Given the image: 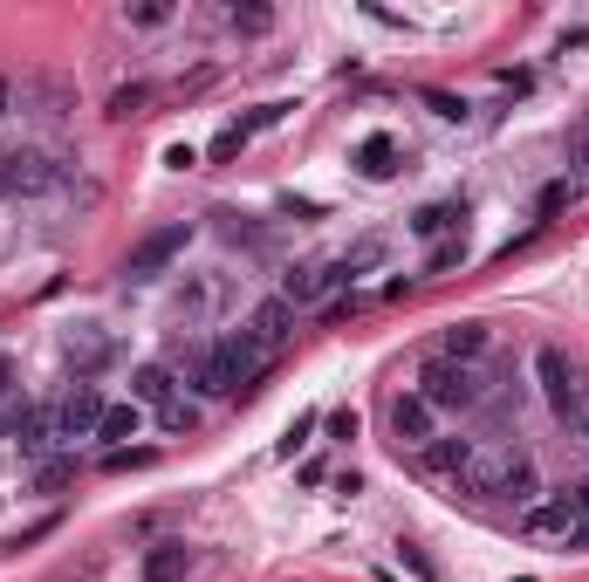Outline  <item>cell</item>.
Segmentation results:
<instances>
[{
  "mask_svg": "<svg viewBox=\"0 0 589 582\" xmlns=\"http://www.w3.org/2000/svg\"><path fill=\"white\" fill-rule=\"evenodd\" d=\"M419 397L432 404V412H473V404L486 397V377H480V364L432 357V364L419 370Z\"/></svg>",
  "mask_w": 589,
  "mask_h": 582,
  "instance_id": "cell-1",
  "label": "cell"
},
{
  "mask_svg": "<svg viewBox=\"0 0 589 582\" xmlns=\"http://www.w3.org/2000/svg\"><path fill=\"white\" fill-rule=\"evenodd\" d=\"M69 186V165L56 151H0V192L8 199H42V192H62Z\"/></svg>",
  "mask_w": 589,
  "mask_h": 582,
  "instance_id": "cell-2",
  "label": "cell"
},
{
  "mask_svg": "<svg viewBox=\"0 0 589 582\" xmlns=\"http://www.w3.org/2000/svg\"><path fill=\"white\" fill-rule=\"evenodd\" d=\"M521 535H528V542L589 548V521H582V508H576V494H549V500H534V508H521Z\"/></svg>",
  "mask_w": 589,
  "mask_h": 582,
  "instance_id": "cell-3",
  "label": "cell"
},
{
  "mask_svg": "<svg viewBox=\"0 0 589 582\" xmlns=\"http://www.w3.org/2000/svg\"><path fill=\"white\" fill-rule=\"evenodd\" d=\"M534 377H542V391H549V404H555V418H569V425H582L589 418V377L562 357V349H534Z\"/></svg>",
  "mask_w": 589,
  "mask_h": 582,
  "instance_id": "cell-4",
  "label": "cell"
},
{
  "mask_svg": "<svg viewBox=\"0 0 589 582\" xmlns=\"http://www.w3.org/2000/svg\"><path fill=\"white\" fill-rule=\"evenodd\" d=\"M192 247V226L186 219H172V226H151V234L131 247V261H123V274H131V282H151V274H165L178 254H186Z\"/></svg>",
  "mask_w": 589,
  "mask_h": 582,
  "instance_id": "cell-5",
  "label": "cell"
},
{
  "mask_svg": "<svg viewBox=\"0 0 589 582\" xmlns=\"http://www.w3.org/2000/svg\"><path fill=\"white\" fill-rule=\"evenodd\" d=\"M521 466H528L521 446H480V439H473V460H467V473H459V487H473V494H507V479H515Z\"/></svg>",
  "mask_w": 589,
  "mask_h": 582,
  "instance_id": "cell-6",
  "label": "cell"
},
{
  "mask_svg": "<svg viewBox=\"0 0 589 582\" xmlns=\"http://www.w3.org/2000/svg\"><path fill=\"white\" fill-rule=\"evenodd\" d=\"M343 282H350L343 261H302V268H288V282H281V301H288V309H316V301H329Z\"/></svg>",
  "mask_w": 589,
  "mask_h": 582,
  "instance_id": "cell-7",
  "label": "cell"
},
{
  "mask_svg": "<svg viewBox=\"0 0 589 582\" xmlns=\"http://www.w3.org/2000/svg\"><path fill=\"white\" fill-rule=\"evenodd\" d=\"M391 432H398V446H432L439 439V412L419 397V391H404V397H391Z\"/></svg>",
  "mask_w": 589,
  "mask_h": 582,
  "instance_id": "cell-8",
  "label": "cell"
},
{
  "mask_svg": "<svg viewBox=\"0 0 589 582\" xmlns=\"http://www.w3.org/2000/svg\"><path fill=\"white\" fill-rule=\"evenodd\" d=\"M96 425H104V397H96V384H75L56 404V432L62 439H96Z\"/></svg>",
  "mask_w": 589,
  "mask_h": 582,
  "instance_id": "cell-9",
  "label": "cell"
},
{
  "mask_svg": "<svg viewBox=\"0 0 589 582\" xmlns=\"http://www.w3.org/2000/svg\"><path fill=\"white\" fill-rule=\"evenodd\" d=\"M247 329H254V343H261L268 357H281V343L295 336V309H288V301H281V295H268L261 309L247 316Z\"/></svg>",
  "mask_w": 589,
  "mask_h": 582,
  "instance_id": "cell-10",
  "label": "cell"
},
{
  "mask_svg": "<svg viewBox=\"0 0 589 582\" xmlns=\"http://www.w3.org/2000/svg\"><path fill=\"white\" fill-rule=\"evenodd\" d=\"M131 404H158V412H172V370L165 364H138L131 370Z\"/></svg>",
  "mask_w": 589,
  "mask_h": 582,
  "instance_id": "cell-11",
  "label": "cell"
},
{
  "mask_svg": "<svg viewBox=\"0 0 589 582\" xmlns=\"http://www.w3.org/2000/svg\"><path fill=\"white\" fill-rule=\"evenodd\" d=\"M356 171H364V179H391V171H398V138H364V144H356Z\"/></svg>",
  "mask_w": 589,
  "mask_h": 582,
  "instance_id": "cell-12",
  "label": "cell"
},
{
  "mask_svg": "<svg viewBox=\"0 0 589 582\" xmlns=\"http://www.w3.org/2000/svg\"><path fill=\"white\" fill-rule=\"evenodd\" d=\"M14 439H21V452H42L48 439H62L56 432V412H48V404H28V412L14 418Z\"/></svg>",
  "mask_w": 589,
  "mask_h": 582,
  "instance_id": "cell-13",
  "label": "cell"
},
{
  "mask_svg": "<svg viewBox=\"0 0 589 582\" xmlns=\"http://www.w3.org/2000/svg\"><path fill=\"white\" fill-rule=\"evenodd\" d=\"M480 349H486V322H452L439 336V357H452V364H473Z\"/></svg>",
  "mask_w": 589,
  "mask_h": 582,
  "instance_id": "cell-14",
  "label": "cell"
},
{
  "mask_svg": "<svg viewBox=\"0 0 589 582\" xmlns=\"http://www.w3.org/2000/svg\"><path fill=\"white\" fill-rule=\"evenodd\" d=\"M62 357L83 364V370H96V364H110V336H96V329H69V336H62Z\"/></svg>",
  "mask_w": 589,
  "mask_h": 582,
  "instance_id": "cell-15",
  "label": "cell"
},
{
  "mask_svg": "<svg viewBox=\"0 0 589 582\" xmlns=\"http://www.w3.org/2000/svg\"><path fill=\"white\" fill-rule=\"evenodd\" d=\"M459 219H467V206H425V213L412 219V234L439 247V240H452V234H459Z\"/></svg>",
  "mask_w": 589,
  "mask_h": 582,
  "instance_id": "cell-16",
  "label": "cell"
},
{
  "mask_svg": "<svg viewBox=\"0 0 589 582\" xmlns=\"http://www.w3.org/2000/svg\"><path fill=\"white\" fill-rule=\"evenodd\" d=\"M467 460H473V439H432L425 446V466L432 473H452L459 479V473H467Z\"/></svg>",
  "mask_w": 589,
  "mask_h": 582,
  "instance_id": "cell-17",
  "label": "cell"
},
{
  "mask_svg": "<svg viewBox=\"0 0 589 582\" xmlns=\"http://www.w3.org/2000/svg\"><path fill=\"white\" fill-rule=\"evenodd\" d=\"M178 575H186V548L178 542H158L144 555V582H178Z\"/></svg>",
  "mask_w": 589,
  "mask_h": 582,
  "instance_id": "cell-18",
  "label": "cell"
},
{
  "mask_svg": "<svg viewBox=\"0 0 589 582\" xmlns=\"http://www.w3.org/2000/svg\"><path fill=\"white\" fill-rule=\"evenodd\" d=\"M226 28H234V35H268L274 8H268V0H240V8H226Z\"/></svg>",
  "mask_w": 589,
  "mask_h": 582,
  "instance_id": "cell-19",
  "label": "cell"
},
{
  "mask_svg": "<svg viewBox=\"0 0 589 582\" xmlns=\"http://www.w3.org/2000/svg\"><path fill=\"white\" fill-rule=\"evenodd\" d=\"M96 439H138V404H104V425H96Z\"/></svg>",
  "mask_w": 589,
  "mask_h": 582,
  "instance_id": "cell-20",
  "label": "cell"
},
{
  "mask_svg": "<svg viewBox=\"0 0 589 582\" xmlns=\"http://www.w3.org/2000/svg\"><path fill=\"white\" fill-rule=\"evenodd\" d=\"M459 261H467V234H452V240L432 247V254H425V274H452Z\"/></svg>",
  "mask_w": 589,
  "mask_h": 582,
  "instance_id": "cell-21",
  "label": "cell"
},
{
  "mask_svg": "<svg viewBox=\"0 0 589 582\" xmlns=\"http://www.w3.org/2000/svg\"><path fill=\"white\" fill-rule=\"evenodd\" d=\"M123 21H131V28H165L172 8H165V0H131V8H123Z\"/></svg>",
  "mask_w": 589,
  "mask_h": 582,
  "instance_id": "cell-22",
  "label": "cell"
},
{
  "mask_svg": "<svg viewBox=\"0 0 589 582\" xmlns=\"http://www.w3.org/2000/svg\"><path fill=\"white\" fill-rule=\"evenodd\" d=\"M144 104H151V83H131V90H117V96H110V117H138Z\"/></svg>",
  "mask_w": 589,
  "mask_h": 582,
  "instance_id": "cell-23",
  "label": "cell"
},
{
  "mask_svg": "<svg viewBox=\"0 0 589 582\" xmlns=\"http://www.w3.org/2000/svg\"><path fill=\"white\" fill-rule=\"evenodd\" d=\"M240 144H247V131H240V123H226V131L213 138V165H226V158H240Z\"/></svg>",
  "mask_w": 589,
  "mask_h": 582,
  "instance_id": "cell-24",
  "label": "cell"
},
{
  "mask_svg": "<svg viewBox=\"0 0 589 582\" xmlns=\"http://www.w3.org/2000/svg\"><path fill=\"white\" fill-rule=\"evenodd\" d=\"M309 432H316V418H295V425H288V432H281V460H295V452H302V446H309Z\"/></svg>",
  "mask_w": 589,
  "mask_h": 582,
  "instance_id": "cell-25",
  "label": "cell"
},
{
  "mask_svg": "<svg viewBox=\"0 0 589 582\" xmlns=\"http://www.w3.org/2000/svg\"><path fill=\"white\" fill-rule=\"evenodd\" d=\"M425 104H432V117H446V123L467 117V104H459V96H446V90H425Z\"/></svg>",
  "mask_w": 589,
  "mask_h": 582,
  "instance_id": "cell-26",
  "label": "cell"
},
{
  "mask_svg": "<svg viewBox=\"0 0 589 582\" xmlns=\"http://www.w3.org/2000/svg\"><path fill=\"white\" fill-rule=\"evenodd\" d=\"M192 418H199V412H192V404H186V397H178V404H172V412H158V425H165V432H192Z\"/></svg>",
  "mask_w": 589,
  "mask_h": 582,
  "instance_id": "cell-27",
  "label": "cell"
},
{
  "mask_svg": "<svg viewBox=\"0 0 589 582\" xmlns=\"http://www.w3.org/2000/svg\"><path fill=\"white\" fill-rule=\"evenodd\" d=\"M35 487H42V494H62V487H69V466H62V460H48V466L35 473Z\"/></svg>",
  "mask_w": 589,
  "mask_h": 582,
  "instance_id": "cell-28",
  "label": "cell"
},
{
  "mask_svg": "<svg viewBox=\"0 0 589 582\" xmlns=\"http://www.w3.org/2000/svg\"><path fill=\"white\" fill-rule=\"evenodd\" d=\"M569 199H576V186H549V192H542V219H549V213H562Z\"/></svg>",
  "mask_w": 589,
  "mask_h": 582,
  "instance_id": "cell-29",
  "label": "cell"
},
{
  "mask_svg": "<svg viewBox=\"0 0 589 582\" xmlns=\"http://www.w3.org/2000/svg\"><path fill=\"white\" fill-rule=\"evenodd\" d=\"M165 165H172V171H192V165H199V151H192V144H172V151H165Z\"/></svg>",
  "mask_w": 589,
  "mask_h": 582,
  "instance_id": "cell-30",
  "label": "cell"
},
{
  "mask_svg": "<svg viewBox=\"0 0 589 582\" xmlns=\"http://www.w3.org/2000/svg\"><path fill=\"white\" fill-rule=\"evenodd\" d=\"M404 562H412L425 582H439V569H432V555H425V548H412V542H404Z\"/></svg>",
  "mask_w": 589,
  "mask_h": 582,
  "instance_id": "cell-31",
  "label": "cell"
},
{
  "mask_svg": "<svg viewBox=\"0 0 589 582\" xmlns=\"http://www.w3.org/2000/svg\"><path fill=\"white\" fill-rule=\"evenodd\" d=\"M123 466H151V452H123V446H117V452H110V473H123Z\"/></svg>",
  "mask_w": 589,
  "mask_h": 582,
  "instance_id": "cell-32",
  "label": "cell"
},
{
  "mask_svg": "<svg viewBox=\"0 0 589 582\" xmlns=\"http://www.w3.org/2000/svg\"><path fill=\"white\" fill-rule=\"evenodd\" d=\"M329 439H356V412H337V418H329Z\"/></svg>",
  "mask_w": 589,
  "mask_h": 582,
  "instance_id": "cell-33",
  "label": "cell"
},
{
  "mask_svg": "<svg viewBox=\"0 0 589 582\" xmlns=\"http://www.w3.org/2000/svg\"><path fill=\"white\" fill-rule=\"evenodd\" d=\"M576 165H582V179H589V123H582V138H576Z\"/></svg>",
  "mask_w": 589,
  "mask_h": 582,
  "instance_id": "cell-34",
  "label": "cell"
},
{
  "mask_svg": "<svg viewBox=\"0 0 589 582\" xmlns=\"http://www.w3.org/2000/svg\"><path fill=\"white\" fill-rule=\"evenodd\" d=\"M576 508H582V521H589V487H576Z\"/></svg>",
  "mask_w": 589,
  "mask_h": 582,
  "instance_id": "cell-35",
  "label": "cell"
},
{
  "mask_svg": "<svg viewBox=\"0 0 589 582\" xmlns=\"http://www.w3.org/2000/svg\"><path fill=\"white\" fill-rule=\"evenodd\" d=\"M515 582H534V575H515Z\"/></svg>",
  "mask_w": 589,
  "mask_h": 582,
  "instance_id": "cell-36",
  "label": "cell"
}]
</instances>
